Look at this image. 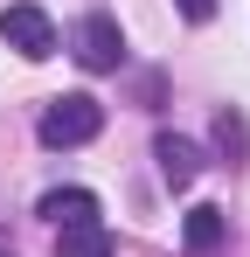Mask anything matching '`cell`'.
Wrapping results in <instances>:
<instances>
[{"mask_svg":"<svg viewBox=\"0 0 250 257\" xmlns=\"http://www.w3.org/2000/svg\"><path fill=\"white\" fill-rule=\"evenodd\" d=\"M0 42H7V49H21L28 63H42V56H56V21L42 14L35 0H14V7L0 14Z\"/></svg>","mask_w":250,"mask_h":257,"instance_id":"7a4b0ae2","label":"cell"},{"mask_svg":"<svg viewBox=\"0 0 250 257\" xmlns=\"http://www.w3.org/2000/svg\"><path fill=\"white\" fill-rule=\"evenodd\" d=\"M174 7H181L188 21H215V0H174Z\"/></svg>","mask_w":250,"mask_h":257,"instance_id":"9c48e42d","label":"cell"},{"mask_svg":"<svg viewBox=\"0 0 250 257\" xmlns=\"http://www.w3.org/2000/svg\"><path fill=\"white\" fill-rule=\"evenodd\" d=\"M97 132H104V104H97L90 90L49 97V111H42V146H83V139H97Z\"/></svg>","mask_w":250,"mask_h":257,"instance_id":"6da1fadb","label":"cell"},{"mask_svg":"<svg viewBox=\"0 0 250 257\" xmlns=\"http://www.w3.org/2000/svg\"><path fill=\"white\" fill-rule=\"evenodd\" d=\"M153 160H160V181H167V188H195V174H202V153H195L188 139H174V132L153 139Z\"/></svg>","mask_w":250,"mask_h":257,"instance_id":"5b68a950","label":"cell"},{"mask_svg":"<svg viewBox=\"0 0 250 257\" xmlns=\"http://www.w3.org/2000/svg\"><path fill=\"white\" fill-rule=\"evenodd\" d=\"M56 257H111V229L83 222V229H56Z\"/></svg>","mask_w":250,"mask_h":257,"instance_id":"52a82bcc","label":"cell"},{"mask_svg":"<svg viewBox=\"0 0 250 257\" xmlns=\"http://www.w3.org/2000/svg\"><path fill=\"white\" fill-rule=\"evenodd\" d=\"M35 215H49L56 229H83V222H97V195L90 188H49L35 202Z\"/></svg>","mask_w":250,"mask_h":257,"instance_id":"277c9868","label":"cell"},{"mask_svg":"<svg viewBox=\"0 0 250 257\" xmlns=\"http://www.w3.org/2000/svg\"><path fill=\"white\" fill-rule=\"evenodd\" d=\"M215 139H222L229 153H243V146H250V132H243V118H236V111H222V118H215Z\"/></svg>","mask_w":250,"mask_h":257,"instance_id":"ba28073f","label":"cell"},{"mask_svg":"<svg viewBox=\"0 0 250 257\" xmlns=\"http://www.w3.org/2000/svg\"><path fill=\"white\" fill-rule=\"evenodd\" d=\"M70 49H77L83 70H118V63H125V35H118L111 14H83L77 35H70Z\"/></svg>","mask_w":250,"mask_h":257,"instance_id":"3957f363","label":"cell"},{"mask_svg":"<svg viewBox=\"0 0 250 257\" xmlns=\"http://www.w3.org/2000/svg\"><path fill=\"white\" fill-rule=\"evenodd\" d=\"M181 236H188V250H215V243L229 236V215L202 202V209H188V222H181Z\"/></svg>","mask_w":250,"mask_h":257,"instance_id":"8992f818","label":"cell"}]
</instances>
